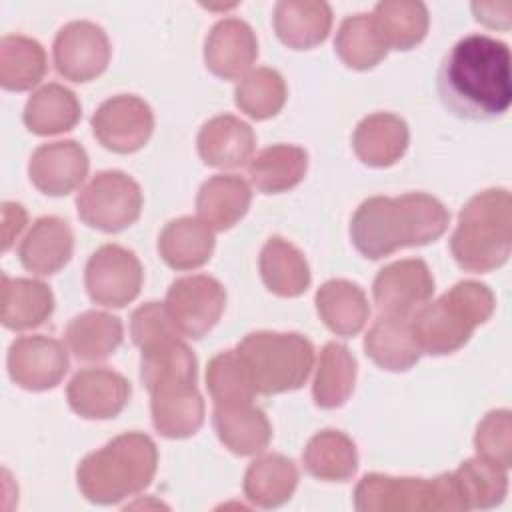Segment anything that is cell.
<instances>
[{
    "instance_id": "f35d334b",
    "label": "cell",
    "mask_w": 512,
    "mask_h": 512,
    "mask_svg": "<svg viewBox=\"0 0 512 512\" xmlns=\"http://www.w3.org/2000/svg\"><path fill=\"white\" fill-rule=\"evenodd\" d=\"M464 508H494L504 502L508 492V470L492 460L474 456L452 472Z\"/></svg>"
},
{
    "instance_id": "4fadbf2b",
    "label": "cell",
    "mask_w": 512,
    "mask_h": 512,
    "mask_svg": "<svg viewBox=\"0 0 512 512\" xmlns=\"http://www.w3.org/2000/svg\"><path fill=\"white\" fill-rule=\"evenodd\" d=\"M372 294L380 314L410 320L416 310L430 302L434 276L420 258L396 260L378 270Z\"/></svg>"
},
{
    "instance_id": "ffe728a7",
    "label": "cell",
    "mask_w": 512,
    "mask_h": 512,
    "mask_svg": "<svg viewBox=\"0 0 512 512\" xmlns=\"http://www.w3.org/2000/svg\"><path fill=\"white\" fill-rule=\"evenodd\" d=\"M410 142L408 124L392 112H374L358 122L352 134V148L360 162L372 168L396 164Z\"/></svg>"
},
{
    "instance_id": "cb8c5ba5",
    "label": "cell",
    "mask_w": 512,
    "mask_h": 512,
    "mask_svg": "<svg viewBox=\"0 0 512 512\" xmlns=\"http://www.w3.org/2000/svg\"><path fill=\"white\" fill-rule=\"evenodd\" d=\"M316 312L336 336H356L370 318V306L364 290L344 278L326 280L314 296Z\"/></svg>"
},
{
    "instance_id": "52a82bcc",
    "label": "cell",
    "mask_w": 512,
    "mask_h": 512,
    "mask_svg": "<svg viewBox=\"0 0 512 512\" xmlns=\"http://www.w3.org/2000/svg\"><path fill=\"white\" fill-rule=\"evenodd\" d=\"M354 508L360 512L466 510L452 474L434 478L366 474L356 484Z\"/></svg>"
},
{
    "instance_id": "f6af8a7d",
    "label": "cell",
    "mask_w": 512,
    "mask_h": 512,
    "mask_svg": "<svg viewBox=\"0 0 512 512\" xmlns=\"http://www.w3.org/2000/svg\"><path fill=\"white\" fill-rule=\"evenodd\" d=\"M26 226V210L18 202L2 204V250H10L16 236Z\"/></svg>"
},
{
    "instance_id": "d590c367",
    "label": "cell",
    "mask_w": 512,
    "mask_h": 512,
    "mask_svg": "<svg viewBox=\"0 0 512 512\" xmlns=\"http://www.w3.org/2000/svg\"><path fill=\"white\" fill-rule=\"evenodd\" d=\"M372 20L388 50H412L426 38L430 24L428 8L418 0L378 2Z\"/></svg>"
},
{
    "instance_id": "2e32d148",
    "label": "cell",
    "mask_w": 512,
    "mask_h": 512,
    "mask_svg": "<svg viewBox=\"0 0 512 512\" xmlns=\"http://www.w3.org/2000/svg\"><path fill=\"white\" fill-rule=\"evenodd\" d=\"M90 160L74 140H56L38 146L28 162L30 182L48 196L74 192L88 176Z\"/></svg>"
},
{
    "instance_id": "f546056e",
    "label": "cell",
    "mask_w": 512,
    "mask_h": 512,
    "mask_svg": "<svg viewBox=\"0 0 512 512\" xmlns=\"http://www.w3.org/2000/svg\"><path fill=\"white\" fill-rule=\"evenodd\" d=\"M54 312L52 290L32 278H10L2 274L0 320L10 330H30L44 324Z\"/></svg>"
},
{
    "instance_id": "e575fe53",
    "label": "cell",
    "mask_w": 512,
    "mask_h": 512,
    "mask_svg": "<svg viewBox=\"0 0 512 512\" xmlns=\"http://www.w3.org/2000/svg\"><path fill=\"white\" fill-rule=\"evenodd\" d=\"M308 170V154L294 144H274L252 156L250 182L264 194H280L298 186Z\"/></svg>"
},
{
    "instance_id": "ab89813d",
    "label": "cell",
    "mask_w": 512,
    "mask_h": 512,
    "mask_svg": "<svg viewBox=\"0 0 512 512\" xmlns=\"http://www.w3.org/2000/svg\"><path fill=\"white\" fill-rule=\"evenodd\" d=\"M338 58L352 70H370L388 54L372 14H352L342 20L334 38Z\"/></svg>"
},
{
    "instance_id": "1f68e13d",
    "label": "cell",
    "mask_w": 512,
    "mask_h": 512,
    "mask_svg": "<svg viewBox=\"0 0 512 512\" xmlns=\"http://www.w3.org/2000/svg\"><path fill=\"white\" fill-rule=\"evenodd\" d=\"M296 486L298 468L294 460L274 452L254 458L244 474V494L260 508H278L286 504Z\"/></svg>"
},
{
    "instance_id": "4dcf8cb0",
    "label": "cell",
    "mask_w": 512,
    "mask_h": 512,
    "mask_svg": "<svg viewBox=\"0 0 512 512\" xmlns=\"http://www.w3.org/2000/svg\"><path fill=\"white\" fill-rule=\"evenodd\" d=\"M122 338L124 328L120 318L102 310H86L74 316L64 332L70 352L82 362L110 358L122 344Z\"/></svg>"
},
{
    "instance_id": "ba28073f",
    "label": "cell",
    "mask_w": 512,
    "mask_h": 512,
    "mask_svg": "<svg viewBox=\"0 0 512 512\" xmlns=\"http://www.w3.org/2000/svg\"><path fill=\"white\" fill-rule=\"evenodd\" d=\"M76 210L90 228L120 232L140 218L142 190L126 172L102 170L78 192Z\"/></svg>"
},
{
    "instance_id": "74e56055",
    "label": "cell",
    "mask_w": 512,
    "mask_h": 512,
    "mask_svg": "<svg viewBox=\"0 0 512 512\" xmlns=\"http://www.w3.org/2000/svg\"><path fill=\"white\" fill-rule=\"evenodd\" d=\"M46 74V52L34 38L8 34L0 40V84L4 90L24 92L40 84Z\"/></svg>"
},
{
    "instance_id": "bcb514c9",
    "label": "cell",
    "mask_w": 512,
    "mask_h": 512,
    "mask_svg": "<svg viewBox=\"0 0 512 512\" xmlns=\"http://www.w3.org/2000/svg\"><path fill=\"white\" fill-rule=\"evenodd\" d=\"M474 18L490 28H508L510 26V2H474Z\"/></svg>"
},
{
    "instance_id": "3957f363",
    "label": "cell",
    "mask_w": 512,
    "mask_h": 512,
    "mask_svg": "<svg viewBox=\"0 0 512 512\" xmlns=\"http://www.w3.org/2000/svg\"><path fill=\"white\" fill-rule=\"evenodd\" d=\"M156 468L154 440L142 432H124L82 458L76 482L86 500L106 506L148 488Z\"/></svg>"
},
{
    "instance_id": "44dd1931",
    "label": "cell",
    "mask_w": 512,
    "mask_h": 512,
    "mask_svg": "<svg viewBox=\"0 0 512 512\" xmlns=\"http://www.w3.org/2000/svg\"><path fill=\"white\" fill-rule=\"evenodd\" d=\"M140 380L152 394L162 388L196 384V356L182 336H168L140 348Z\"/></svg>"
},
{
    "instance_id": "603a6c76",
    "label": "cell",
    "mask_w": 512,
    "mask_h": 512,
    "mask_svg": "<svg viewBox=\"0 0 512 512\" xmlns=\"http://www.w3.org/2000/svg\"><path fill=\"white\" fill-rule=\"evenodd\" d=\"M274 30L292 50H310L322 44L332 28V8L318 0H282L274 6Z\"/></svg>"
},
{
    "instance_id": "ee69618b",
    "label": "cell",
    "mask_w": 512,
    "mask_h": 512,
    "mask_svg": "<svg viewBox=\"0 0 512 512\" xmlns=\"http://www.w3.org/2000/svg\"><path fill=\"white\" fill-rule=\"evenodd\" d=\"M130 334L138 348L168 336H180L172 326L162 302H146L138 306L130 316Z\"/></svg>"
},
{
    "instance_id": "8992f818",
    "label": "cell",
    "mask_w": 512,
    "mask_h": 512,
    "mask_svg": "<svg viewBox=\"0 0 512 512\" xmlns=\"http://www.w3.org/2000/svg\"><path fill=\"white\" fill-rule=\"evenodd\" d=\"M256 394H284L306 384L314 366V346L298 332H250L234 348Z\"/></svg>"
},
{
    "instance_id": "7c38bea8",
    "label": "cell",
    "mask_w": 512,
    "mask_h": 512,
    "mask_svg": "<svg viewBox=\"0 0 512 512\" xmlns=\"http://www.w3.org/2000/svg\"><path fill=\"white\" fill-rule=\"evenodd\" d=\"M110 42L102 26L90 20L64 24L54 38L52 58L58 74L70 82H90L98 78L110 62Z\"/></svg>"
},
{
    "instance_id": "b9f144b4",
    "label": "cell",
    "mask_w": 512,
    "mask_h": 512,
    "mask_svg": "<svg viewBox=\"0 0 512 512\" xmlns=\"http://www.w3.org/2000/svg\"><path fill=\"white\" fill-rule=\"evenodd\" d=\"M206 388L214 404H246L256 396L252 380L236 350L218 352L208 362Z\"/></svg>"
},
{
    "instance_id": "4316f807",
    "label": "cell",
    "mask_w": 512,
    "mask_h": 512,
    "mask_svg": "<svg viewBox=\"0 0 512 512\" xmlns=\"http://www.w3.org/2000/svg\"><path fill=\"white\" fill-rule=\"evenodd\" d=\"M260 278L280 298H296L310 286V266L304 254L282 236H272L260 250Z\"/></svg>"
},
{
    "instance_id": "8d00e7d4",
    "label": "cell",
    "mask_w": 512,
    "mask_h": 512,
    "mask_svg": "<svg viewBox=\"0 0 512 512\" xmlns=\"http://www.w3.org/2000/svg\"><path fill=\"white\" fill-rule=\"evenodd\" d=\"M356 384V358L338 342H328L320 350L316 376L312 382V396L316 406L324 410L340 408Z\"/></svg>"
},
{
    "instance_id": "7402d4cb",
    "label": "cell",
    "mask_w": 512,
    "mask_h": 512,
    "mask_svg": "<svg viewBox=\"0 0 512 512\" xmlns=\"http://www.w3.org/2000/svg\"><path fill=\"white\" fill-rule=\"evenodd\" d=\"M212 424L218 440L236 456L260 454L272 438V426L266 414L246 404H216Z\"/></svg>"
},
{
    "instance_id": "9c48e42d",
    "label": "cell",
    "mask_w": 512,
    "mask_h": 512,
    "mask_svg": "<svg viewBox=\"0 0 512 512\" xmlns=\"http://www.w3.org/2000/svg\"><path fill=\"white\" fill-rule=\"evenodd\" d=\"M164 308L182 338L198 340L218 324L226 308V290L206 274L182 276L170 284Z\"/></svg>"
},
{
    "instance_id": "83f0119b",
    "label": "cell",
    "mask_w": 512,
    "mask_h": 512,
    "mask_svg": "<svg viewBox=\"0 0 512 512\" xmlns=\"http://www.w3.org/2000/svg\"><path fill=\"white\" fill-rule=\"evenodd\" d=\"M158 252L174 270L200 268L214 252V232L200 218H174L158 236Z\"/></svg>"
},
{
    "instance_id": "7bdbcfd3",
    "label": "cell",
    "mask_w": 512,
    "mask_h": 512,
    "mask_svg": "<svg viewBox=\"0 0 512 512\" xmlns=\"http://www.w3.org/2000/svg\"><path fill=\"white\" fill-rule=\"evenodd\" d=\"M476 456L492 460L506 470L512 466V414L510 410L488 412L474 434Z\"/></svg>"
},
{
    "instance_id": "7a4b0ae2",
    "label": "cell",
    "mask_w": 512,
    "mask_h": 512,
    "mask_svg": "<svg viewBox=\"0 0 512 512\" xmlns=\"http://www.w3.org/2000/svg\"><path fill=\"white\" fill-rule=\"evenodd\" d=\"M450 222L446 206L426 192L366 198L350 220L354 248L370 260H380L400 248L438 240Z\"/></svg>"
},
{
    "instance_id": "e0dca14e",
    "label": "cell",
    "mask_w": 512,
    "mask_h": 512,
    "mask_svg": "<svg viewBox=\"0 0 512 512\" xmlns=\"http://www.w3.org/2000/svg\"><path fill=\"white\" fill-rule=\"evenodd\" d=\"M258 58L252 26L240 18L218 20L204 40V64L222 80H240Z\"/></svg>"
},
{
    "instance_id": "d6986e66",
    "label": "cell",
    "mask_w": 512,
    "mask_h": 512,
    "mask_svg": "<svg viewBox=\"0 0 512 512\" xmlns=\"http://www.w3.org/2000/svg\"><path fill=\"white\" fill-rule=\"evenodd\" d=\"M74 250V234L58 216L38 218L18 248L20 264L36 276H52L62 270Z\"/></svg>"
},
{
    "instance_id": "9a60e30c",
    "label": "cell",
    "mask_w": 512,
    "mask_h": 512,
    "mask_svg": "<svg viewBox=\"0 0 512 512\" xmlns=\"http://www.w3.org/2000/svg\"><path fill=\"white\" fill-rule=\"evenodd\" d=\"M132 394L130 382L112 368L78 370L66 388L70 408L86 420L116 418Z\"/></svg>"
},
{
    "instance_id": "d6a6232c",
    "label": "cell",
    "mask_w": 512,
    "mask_h": 512,
    "mask_svg": "<svg viewBox=\"0 0 512 512\" xmlns=\"http://www.w3.org/2000/svg\"><path fill=\"white\" fill-rule=\"evenodd\" d=\"M304 470L324 482H346L356 474L358 452L354 440L342 430L326 428L316 432L304 452Z\"/></svg>"
},
{
    "instance_id": "60d3db41",
    "label": "cell",
    "mask_w": 512,
    "mask_h": 512,
    "mask_svg": "<svg viewBox=\"0 0 512 512\" xmlns=\"http://www.w3.org/2000/svg\"><path fill=\"white\" fill-rule=\"evenodd\" d=\"M288 90L282 74L274 68L250 70L234 90V102L246 116L254 120H268L276 116L286 102Z\"/></svg>"
},
{
    "instance_id": "5bb4252c",
    "label": "cell",
    "mask_w": 512,
    "mask_h": 512,
    "mask_svg": "<svg viewBox=\"0 0 512 512\" xmlns=\"http://www.w3.org/2000/svg\"><path fill=\"white\" fill-rule=\"evenodd\" d=\"M12 382L30 392L56 388L68 372V350L56 338L32 334L16 338L6 356Z\"/></svg>"
},
{
    "instance_id": "836d02e7",
    "label": "cell",
    "mask_w": 512,
    "mask_h": 512,
    "mask_svg": "<svg viewBox=\"0 0 512 512\" xmlns=\"http://www.w3.org/2000/svg\"><path fill=\"white\" fill-rule=\"evenodd\" d=\"M82 116L76 94L56 82L38 88L26 102L22 120L32 134L54 136L72 130Z\"/></svg>"
},
{
    "instance_id": "484cf974",
    "label": "cell",
    "mask_w": 512,
    "mask_h": 512,
    "mask_svg": "<svg viewBox=\"0 0 512 512\" xmlns=\"http://www.w3.org/2000/svg\"><path fill=\"white\" fill-rule=\"evenodd\" d=\"M150 410L156 432L170 440L194 436L204 422V400L196 384L152 392Z\"/></svg>"
},
{
    "instance_id": "f1b7e54d",
    "label": "cell",
    "mask_w": 512,
    "mask_h": 512,
    "mask_svg": "<svg viewBox=\"0 0 512 512\" xmlns=\"http://www.w3.org/2000/svg\"><path fill=\"white\" fill-rule=\"evenodd\" d=\"M366 356L388 372H406L422 356L410 332V320L380 314L364 336Z\"/></svg>"
},
{
    "instance_id": "5b68a950",
    "label": "cell",
    "mask_w": 512,
    "mask_h": 512,
    "mask_svg": "<svg viewBox=\"0 0 512 512\" xmlns=\"http://www.w3.org/2000/svg\"><path fill=\"white\" fill-rule=\"evenodd\" d=\"M456 264L466 272H492L512 250V196L506 188L474 194L460 210L450 238Z\"/></svg>"
},
{
    "instance_id": "d4e9b609",
    "label": "cell",
    "mask_w": 512,
    "mask_h": 512,
    "mask_svg": "<svg viewBox=\"0 0 512 512\" xmlns=\"http://www.w3.org/2000/svg\"><path fill=\"white\" fill-rule=\"evenodd\" d=\"M252 190L248 182L234 174H214L196 196L198 218L212 230H230L248 212Z\"/></svg>"
},
{
    "instance_id": "30bf717a",
    "label": "cell",
    "mask_w": 512,
    "mask_h": 512,
    "mask_svg": "<svg viewBox=\"0 0 512 512\" xmlns=\"http://www.w3.org/2000/svg\"><path fill=\"white\" fill-rule=\"evenodd\" d=\"M142 280L144 272L138 256L120 244H104L94 250L84 268L88 296L106 308H124L136 300Z\"/></svg>"
},
{
    "instance_id": "6da1fadb",
    "label": "cell",
    "mask_w": 512,
    "mask_h": 512,
    "mask_svg": "<svg viewBox=\"0 0 512 512\" xmlns=\"http://www.w3.org/2000/svg\"><path fill=\"white\" fill-rule=\"evenodd\" d=\"M438 92L460 118L478 122L502 116L512 102L508 44L486 34L460 38L440 62Z\"/></svg>"
},
{
    "instance_id": "ac0fdd59",
    "label": "cell",
    "mask_w": 512,
    "mask_h": 512,
    "mask_svg": "<svg viewBox=\"0 0 512 512\" xmlns=\"http://www.w3.org/2000/svg\"><path fill=\"white\" fill-rule=\"evenodd\" d=\"M256 134L248 122L232 114H218L202 124L196 148L204 164L214 168H238L252 160Z\"/></svg>"
},
{
    "instance_id": "277c9868",
    "label": "cell",
    "mask_w": 512,
    "mask_h": 512,
    "mask_svg": "<svg viewBox=\"0 0 512 512\" xmlns=\"http://www.w3.org/2000/svg\"><path fill=\"white\" fill-rule=\"evenodd\" d=\"M496 308L492 290L476 280L456 282L438 300L426 302L410 318V332L422 354L444 356L460 350Z\"/></svg>"
},
{
    "instance_id": "8fae6325",
    "label": "cell",
    "mask_w": 512,
    "mask_h": 512,
    "mask_svg": "<svg viewBox=\"0 0 512 512\" xmlns=\"http://www.w3.org/2000/svg\"><path fill=\"white\" fill-rule=\"evenodd\" d=\"M96 140L116 154L140 150L154 132V112L136 94H118L104 100L90 120Z\"/></svg>"
}]
</instances>
